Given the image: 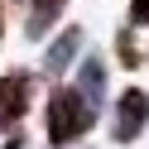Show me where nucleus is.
<instances>
[{
	"label": "nucleus",
	"instance_id": "nucleus-1",
	"mask_svg": "<svg viewBox=\"0 0 149 149\" xmlns=\"http://www.w3.org/2000/svg\"><path fill=\"white\" fill-rule=\"evenodd\" d=\"M91 125H96V106H87V96H82L77 87H53V91H48V106H43V135H48L53 149L87 139Z\"/></svg>",
	"mask_w": 149,
	"mask_h": 149
},
{
	"label": "nucleus",
	"instance_id": "nucleus-2",
	"mask_svg": "<svg viewBox=\"0 0 149 149\" xmlns=\"http://www.w3.org/2000/svg\"><path fill=\"white\" fill-rule=\"evenodd\" d=\"M149 125V91L139 87H125L116 96V111H111V139L116 144H135Z\"/></svg>",
	"mask_w": 149,
	"mask_h": 149
},
{
	"label": "nucleus",
	"instance_id": "nucleus-3",
	"mask_svg": "<svg viewBox=\"0 0 149 149\" xmlns=\"http://www.w3.org/2000/svg\"><path fill=\"white\" fill-rule=\"evenodd\" d=\"M34 101V72H5L0 77V130H19Z\"/></svg>",
	"mask_w": 149,
	"mask_h": 149
},
{
	"label": "nucleus",
	"instance_id": "nucleus-4",
	"mask_svg": "<svg viewBox=\"0 0 149 149\" xmlns=\"http://www.w3.org/2000/svg\"><path fill=\"white\" fill-rule=\"evenodd\" d=\"M19 5V15H24V39H48L53 29H58V19H63V10H68V0H15Z\"/></svg>",
	"mask_w": 149,
	"mask_h": 149
},
{
	"label": "nucleus",
	"instance_id": "nucleus-5",
	"mask_svg": "<svg viewBox=\"0 0 149 149\" xmlns=\"http://www.w3.org/2000/svg\"><path fill=\"white\" fill-rule=\"evenodd\" d=\"M82 24H68V29H58V39L43 48V72L48 77H63V72H72V63H77V53H82Z\"/></svg>",
	"mask_w": 149,
	"mask_h": 149
},
{
	"label": "nucleus",
	"instance_id": "nucleus-6",
	"mask_svg": "<svg viewBox=\"0 0 149 149\" xmlns=\"http://www.w3.org/2000/svg\"><path fill=\"white\" fill-rule=\"evenodd\" d=\"M72 68H77V82H72V87L82 91V96H87V106H106V63L101 58H82V63H72Z\"/></svg>",
	"mask_w": 149,
	"mask_h": 149
},
{
	"label": "nucleus",
	"instance_id": "nucleus-7",
	"mask_svg": "<svg viewBox=\"0 0 149 149\" xmlns=\"http://www.w3.org/2000/svg\"><path fill=\"white\" fill-rule=\"evenodd\" d=\"M116 58H120V68H130V72L144 63V53H139V43H135V24L116 29Z\"/></svg>",
	"mask_w": 149,
	"mask_h": 149
},
{
	"label": "nucleus",
	"instance_id": "nucleus-8",
	"mask_svg": "<svg viewBox=\"0 0 149 149\" xmlns=\"http://www.w3.org/2000/svg\"><path fill=\"white\" fill-rule=\"evenodd\" d=\"M130 24H149V0H130Z\"/></svg>",
	"mask_w": 149,
	"mask_h": 149
},
{
	"label": "nucleus",
	"instance_id": "nucleus-9",
	"mask_svg": "<svg viewBox=\"0 0 149 149\" xmlns=\"http://www.w3.org/2000/svg\"><path fill=\"white\" fill-rule=\"evenodd\" d=\"M0 149H34V144H29V139L19 135V130H10V139H5V144H0Z\"/></svg>",
	"mask_w": 149,
	"mask_h": 149
},
{
	"label": "nucleus",
	"instance_id": "nucleus-10",
	"mask_svg": "<svg viewBox=\"0 0 149 149\" xmlns=\"http://www.w3.org/2000/svg\"><path fill=\"white\" fill-rule=\"evenodd\" d=\"M0 34H5V15H0Z\"/></svg>",
	"mask_w": 149,
	"mask_h": 149
},
{
	"label": "nucleus",
	"instance_id": "nucleus-11",
	"mask_svg": "<svg viewBox=\"0 0 149 149\" xmlns=\"http://www.w3.org/2000/svg\"><path fill=\"white\" fill-rule=\"evenodd\" d=\"M144 68H149V48H144Z\"/></svg>",
	"mask_w": 149,
	"mask_h": 149
}]
</instances>
